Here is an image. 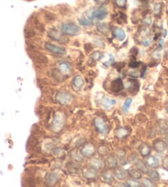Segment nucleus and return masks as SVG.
<instances>
[{"mask_svg":"<svg viewBox=\"0 0 168 187\" xmlns=\"http://www.w3.org/2000/svg\"><path fill=\"white\" fill-rule=\"evenodd\" d=\"M62 33L69 36H76L78 35L81 31L80 26H78L73 22H66V23L62 24L60 26Z\"/></svg>","mask_w":168,"mask_h":187,"instance_id":"f257e3e1","label":"nucleus"},{"mask_svg":"<svg viewBox=\"0 0 168 187\" xmlns=\"http://www.w3.org/2000/svg\"><path fill=\"white\" fill-rule=\"evenodd\" d=\"M73 95L68 92H60L58 93L56 96L57 101L63 106L69 105L73 101Z\"/></svg>","mask_w":168,"mask_h":187,"instance_id":"f03ea898","label":"nucleus"},{"mask_svg":"<svg viewBox=\"0 0 168 187\" xmlns=\"http://www.w3.org/2000/svg\"><path fill=\"white\" fill-rule=\"evenodd\" d=\"M64 125V119L63 116L61 113H57L54 116V119L53 124H52V129L55 132H59L60 131Z\"/></svg>","mask_w":168,"mask_h":187,"instance_id":"7ed1b4c3","label":"nucleus"},{"mask_svg":"<svg viewBox=\"0 0 168 187\" xmlns=\"http://www.w3.org/2000/svg\"><path fill=\"white\" fill-rule=\"evenodd\" d=\"M108 14V11L105 7H100V8L95 9L91 15L89 17V18L91 20L93 19H97V20H102L104 19Z\"/></svg>","mask_w":168,"mask_h":187,"instance_id":"20e7f679","label":"nucleus"},{"mask_svg":"<svg viewBox=\"0 0 168 187\" xmlns=\"http://www.w3.org/2000/svg\"><path fill=\"white\" fill-rule=\"evenodd\" d=\"M45 48L48 51L54 53L55 55H63L66 54V50L61 46H55L53 44H50L49 42H46L45 43Z\"/></svg>","mask_w":168,"mask_h":187,"instance_id":"39448f33","label":"nucleus"},{"mask_svg":"<svg viewBox=\"0 0 168 187\" xmlns=\"http://www.w3.org/2000/svg\"><path fill=\"white\" fill-rule=\"evenodd\" d=\"M48 36L53 40L59 41V42H65L67 40L66 37L63 36V34L60 31H57L55 29H50L48 31Z\"/></svg>","mask_w":168,"mask_h":187,"instance_id":"423d86ee","label":"nucleus"},{"mask_svg":"<svg viewBox=\"0 0 168 187\" xmlns=\"http://www.w3.org/2000/svg\"><path fill=\"white\" fill-rule=\"evenodd\" d=\"M94 124L98 132L101 133H106L108 132V127H107L106 124L101 118H98V117L96 118L94 120Z\"/></svg>","mask_w":168,"mask_h":187,"instance_id":"0eeeda50","label":"nucleus"},{"mask_svg":"<svg viewBox=\"0 0 168 187\" xmlns=\"http://www.w3.org/2000/svg\"><path fill=\"white\" fill-rule=\"evenodd\" d=\"M95 153V148L92 144H86L81 150V154L84 157H90Z\"/></svg>","mask_w":168,"mask_h":187,"instance_id":"6e6552de","label":"nucleus"},{"mask_svg":"<svg viewBox=\"0 0 168 187\" xmlns=\"http://www.w3.org/2000/svg\"><path fill=\"white\" fill-rule=\"evenodd\" d=\"M124 88V83L120 78H117L114 80L110 84V89L114 93H119Z\"/></svg>","mask_w":168,"mask_h":187,"instance_id":"1a4fd4ad","label":"nucleus"},{"mask_svg":"<svg viewBox=\"0 0 168 187\" xmlns=\"http://www.w3.org/2000/svg\"><path fill=\"white\" fill-rule=\"evenodd\" d=\"M97 169L93 168L92 167L89 168H85L83 170V176L84 177L87 179H93L97 176Z\"/></svg>","mask_w":168,"mask_h":187,"instance_id":"9d476101","label":"nucleus"},{"mask_svg":"<svg viewBox=\"0 0 168 187\" xmlns=\"http://www.w3.org/2000/svg\"><path fill=\"white\" fill-rule=\"evenodd\" d=\"M153 146L156 151L159 152V153H162L166 150L167 148V144H166V142L164 141L160 140V139H157L153 143Z\"/></svg>","mask_w":168,"mask_h":187,"instance_id":"9b49d317","label":"nucleus"},{"mask_svg":"<svg viewBox=\"0 0 168 187\" xmlns=\"http://www.w3.org/2000/svg\"><path fill=\"white\" fill-rule=\"evenodd\" d=\"M72 84H73V87L75 90L79 91V90H81V88L83 86V79L81 76H76L75 78H73Z\"/></svg>","mask_w":168,"mask_h":187,"instance_id":"f8f14e48","label":"nucleus"},{"mask_svg":"<svg viewBox=\"0 0 168 187\" xmlns=\"http://www.w3.org/2000/svg\"><path fill=\"white\" fill-rule=\"evenodd\" d=\"M59 176L55 173H48L46 176V182L48 185H54L57 182Z\"/></svg>","mask_w":168,"mask_h":187,"instance_id":"ddd939ff","label":"nucleus"},{"mask_svg":"<svg viewBox=\"0 0 168 187\" xmlns=\"http://www.w3.org/2000/svg\"><path fill=\"white\" fill-rule=\"evenodd\" d=\"M113 35H114V36L116 39H118L120 41H122V40L125 39V36H126L125 32L121 28H115L113 30Z\"/></svg>","mask_w":168,"mask_h":187,"instance_id":"4468645a","label":"nucleus"},{"mask_svg":"<svg viewBox=\"0 0 168 187\" xmlns=\"http://www.w3.org/2000/svg\"><path fill=\"white\" fill-rule=\"evenodd\" d=\"M134 163L135 164V166L137 167L138 169L140 170L142 172H144V173H147V172H148V168H147V167L146 166V164L144 163L143 161L140 160V159H138V157L137 159L134 162Z\"/></svg>","mask_w":168,"mask_h":187,"instance_id":"2eb2a0df","label":"nucleus"},{"mask_svg":"<svg viewBox=\"0 0 168 187\" xmlns=\"http://www.w3.org/2000/svg\"><path fill=\"white\" fill-rule=\"evenodd\" d=\"M115 175L119 180H124L128 176V172L121 168H117L115 170Z\"/></svg>","mask_w":168,"mask_h":187,"instance_id":"dca6fc26","label":"nucleus"},{"mask_svg":"<svg viewBox=\"0 0 168 187\" xmlns=\"http://www.w3.org/2000/svg\"><path fill=\"white\" fill-rule=\"evenodd\" d=\"M147 164L153 168H156L159 166V161L157 157H149L147 159Z\"/></svg>","mask_w":168,"mask_h":187,"instance_id":"f3484780","label":"nucleus"},{"mask_svg":"<svg viewBox=\"0 0 168 187\" xmlns=\"http://www.w3.org/2000/svg\"><path fill=\"white\" fill-rule=\"evenodd\" d=\"M97 29L98 30L99 32H101V34L106 36L109 33V26H107V24L104 23H98L97 25Z\"/></svg>","mask_w":168,"mask_h":187,"instance_id":"a211bd4d","label":"nucleus"},{"mask_svg":"<svg viewBox=\"0 0 168 187\" xmlns=\"http://www.w3.org/2000/svg\"><path fill=\"white\" fill-rule=\"evenodd\" d=\"M139 151L141 153V154L144 157H147L151 153V148L148 145H147L146 143H144L140 146L139 148Z\"/></svg>","mask_w":168,"mask_h":187,"instance_id":"6ab92c4d","label":"nucleus"},{"mask_svg":"<svg viewBox=\"0 0 168 187\" xmlns=\"http://www.w3.org/2000/svg\"><path fill=\"white\" fill-rule=\"evenodd\" d=\"M59 70L62 73H67L70 70V65L66 62L60 63H59Z\"/></svg>","mask_w":168,"mask_h":187,"instance_id":"aec40b11","label":"nucleus"},{"mask_svg":"<svg viewBox=\"0 0 168 187\" xmlns=\"http://www.w3.org/2000/svg\"><path fill=\"white\" fill-rule=\"evenodd\" d=\"M102 179L104 181H106V183H112L113 180H114V177H113V175L112 173L110 172H105L102 174Z\"/></svg>","mask_w":168,"mask_h":187,"instance_id":"412c9836","label":"nucleus"},{"mask_svg":"<svg viewBox=\"0 0 168 187\" xmlns=\"http://www.w3.org/2000/svg\"><path fill=\"white\" fill-rule=\"evenodd\" d=\"M90 165L95 169H101L103 167V163L100 159H92L90 162Z\"/></svg>","mask_w":168,"mask_h":187,"instance_id":"4be33fe9","label":"nucleus"},{"mask_svg":"<svg viewBox=\"0 0 168 187\" xmlns=\"http://www.w3.org/2000/svg\"><path fill=\"white\" fill-rule=\"evenodd\" d=\"M115 103H116V101H115V100L110 99V98H108L107 96H105V97L103 98V100H102V105H103L106 108H109V107L114 106Z\"/></svg>","mask_w":168,"mask_h":187,"instance_id":"5701e85b","label":"nucleus"},{"mask_svg":"<svg viewBox=\"0 0 168 187\" xmlns=\"http://www.w3.org/2000/svg\"><path fill=\"white\" fill-rule=\"evenodd\" d=\"M129 174L134 179H140L142 177V172L138 171V169H130Z\"/></svg>","mask_w":168,"mask_h":187,"instance_id":"b1692460","label":"nucleus"},{"mask_svg":"<svg viewBox=\"0 0 168 187\" xmlns=\"http://www.w3.org/2000/svg\"><path fill=\"white\" fill-rule=\"evenodd\" d=\"M79 24L84 26H92V20H91L90 18L87 19V18H80L78 20Z\"/></svg>","mask_w":168,"mask_h":187,"instance_id":"393cba45","label":"nucleus"},{"mask_svg":"<svg viewBox=\"0 0 168 187\" xmlns=\"http://www.w3.org/2000/svg\"><path fill=\"white\" fill-rule=\"evenodd\" d=\"M102 57H103V53H101L100 51H96V52L92 53L91 55V59L94 61H98Z\"/></svg>","mask_w":168,"mask_h":187,"instance_id":"a878e982","label":"nucleus"},{"mask_svg":"<svg viewBox=\"0 0 168 187\" xmlns=\"http://www.w3.org/2000/svg\"><path fill=\"white\" fill-rule=\"evenodd\" d=\"M127 134H128L127 130H126L125 129H124V128H120V129H118L117 131H116V135H117L119 138H124V137H125Z\"/></svg>","mask_w":168,"mask_h":187,"instance_id":"bb28decb","label":"nucleus"},{"mask_svg":"<svg viewBox=\"0 0 168 187\" xmlns=\"http://www.w3.org/2000/svg\"><path fill=\"white\" fill-rule=\"evenodd\" d=\"M107 163L109 165V167H115L117 165V160L114 157H110L107 159Z\"/></svg>","mask_w":168,"mask_h":187,"instance_id":"cd10ccee","label":"nucleus"},{"mask_svg":"<svg viewBox=\"0 0 168 187\" xmlns=\"http://www.w3.org/2000/svg\"><path fill=\"white\" fill-rule=\"evenodd\" d=\"M149 176H150V178L153 180H158L159 178H160V176H159V174H158V172H157V171H152V172L149 173Z\"/></svg>","mask_w":168,"mask_h":187,"instance_id":"c85d7f7f","label":"nucleus"},{"mask_svg":"<svg viewBox=\"0 0 168 187\" xmlns=\"http://www.w3.org/2000/svg\"><path fill=\"white\" fill-rule=\"evenodd\" d=\"M142 183H143V186H147V187L155 186V184L153 183V180H151L149 179H144L143 180V182H142Z\"/></svg>","mask_w":168,"mask_h":187,"instance_id":"c756f323","label":"nucleus"},{"mask_svg":"<svg viewBox=\"0 0 168 187\" xmlns=\"http://www.w3.org/2000/svg\"><path fill=\"white\" fill-rule=\"evenodd\" d=\"M128 185H129V186H134V187H139L141 186V184L137 181L136 180H130L129 181H128Z\"/></svg>","mask_w":168,"mask_h":187,"instance_id":"7c9ffc66","label":"nucleus"},{"mask_svg":"<svg viewBox=\"0 0 168 187\" xmlns=\"http://www.w3.org/2000/svg\"><path fill=\"white\" fill-rule=\"evenodd\" d=\"M131 102H132V99H131V98H129V99H127V100L125 101L124 106H123V110H124V111H128V110L130 109Z\"/></svg>","mask_w":168,"mask_h":187,"instance_id":"2f4dec72","label":"nucleus"},{"mask_svg":"<svg viewBox=\"0 0 168 187\" xmlns=\"http://www.w3.org/2000/svg\"><path fill=\"white\" fill-rule=\"evenodd\" d=\"M127 0H115V4L119 8H124L126 6Z\"/></svg>","mask_w":168,"mask_h":187,"instance_id":"473e14b6","label":"nucleus"},{"mask_svg":"<svg viewBox=\"0 0 168 187\" xmlns=\"http://www.w3.org/2000/svg\"><path fill=\"white\" fill-rule=\"evenodd\" d=\"M162 167H164V169L168 170V157H166V158L163 160V162H162Z\"/></svg>","mask_w":168,"mask_h":187,"instance_id":"72a5a7b5","label":"nucleus"},{"mask_svg":"<svg viewBox=\"0 0 168 187\" xmlns=\"http://www.w3.org/2000/svg\"><path fill=\"white\" fill-rule=\"evenodd\" d=\"M154 10H155V13H156V14L159 13L161 11V4H156Z\"/></svg>","mask_w":168,"mask_h":187,"instance_id":"f704fd0d","label":"nucleus"},{"mask_svg":"<svg viewBox=\"0 0 168 187\" xmlns=\"http://www.w3.org/2000/svg\"><path fill=\"white\" fill-rule=\"evenodd\" d=\"M144 22L146 25H150V24H151V17H145L144 20Z\"/></svg>","mask_w":168,"mask_h":187,"instance_id":"c9c22d12","label":"nucleus"},{"mask_svg":"<svg viewBox=\"0 0 168 187\" xmlns=\"http://www.w3.org/2000/svg\"><path fill=\"white\" fill-rule=\"evenodd\" d=\"M139 64V63L137 62V61H134V62H131L130 63V67L131 68H135V67H138Z\"/></svg>","mask_w":168,"mask_h":187,"instance_id":"e433bc0d","label":"nucleus"},{"mask_svg":"<svg viewBox=\"0 0 168 187\" xmlns=\"http://www.w3.org/2000/svg\"><path fill=\"white\" fill-rule=\"evenodd\" d=\"M97 1L101 3H108L109 0H97Z\"/></svg>","mask_w":168,"mask_h":187,"instance_id":"4c0bfd02","label":"nucleus"},{"mask_svg":"<svg viewBox=\"0 0 168 187\" xmlns=\"http://www.w3.org/2000/svg\"><path fill=\"white\" fill-rule=\"evenodd\" d=\"M166 144H167V148H168V138L166 139Z\"/></svg>","mask_w":168,"mask_h":187,"instance_id":"58836bf2","label":"nucleus"},{"mask_svg":"<svg viewBox=\"0 0 168 187\" xmlns=\"http://www.w3.org/2000/svg\"><path fill=\"white\" fill-rule=\"evenodd\" d=\"M167 112H168V106H167Z\"/></svg>","mask_w":168,"mask_h":187,"instance_id":"ea45409f","label":"nucleus"},{"mask_svg":"<svg viewBox=\"0 0 168 187\" xmlns=\"http://www.w3.org/2000/svg\"><path fill=\"white\" fill-rule=\"evenodd\" d=\"M167 55H168V50H167Z\"/></svg>","mask_w":168,"mask_h":187,"instance_id":"a19ab883","label":"nucleus"}]
</instances>
